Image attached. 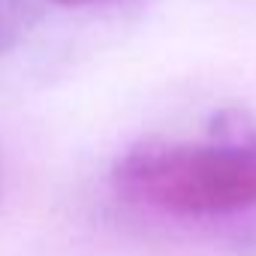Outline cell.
I'll return each mask as SVG.
<instances>
[{
	"instance_id": "6da1fadb",
	"label": "cell",
	"mask_w": 256,
	"mask_h": 256,
	"mask_svg": "<svg viewBox=\"0 0 256 256\" xmlns=\"http://www.w3.org/2000/svg\"><path fill=\"white\" fill-rule=\"evenodd\" d=\"M126 199L178 217L256 208V136L223 142H148L114 163Z\"/></svg>"
},
{
	"instance_id": "7a4b0ae2",
	"label": "cell",
	"mask_w": 256,
	"mask_h": 256,
	"mask_svg": "<svg viewBox=\"0 0 256 256\" xmlns=\"http://www.w3.org/2000/svg\"><path fill=\"white\" fill-rule=\"evenodd\" d=\"M64 6H106V4H124V0H54Z\"/></svg>"
},
{
	"instance_id": "3957f363",
	"label": "cell",
	"mask_w": 256,
	"mask_h": 256,
	"mask_svg": "<svg viewBox=\"0 0 256 256\" xmlns=\"http://www.w3.org/2000/svg\"><path fill=\"white\" fill-rule=\"evenodd\" d=\"M0 193H4V163H0Z\"/></svg>"
}]
</instances>
